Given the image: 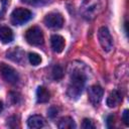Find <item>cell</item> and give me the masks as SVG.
<instances>
[{
    "mask_svg": "<svg viewBox=\"0 0 129 129\" xmlns=\"http://www.w3.org/2000/svg\"><path fill=\"white\" fill-rule=\"evenodd\" d=\"M25 38L29 44L35 46L41 45L44 41L43 33L38 26H32L31 28H29L25 33Z\"/></svg>",
    "mask_w": 129,
    "mask_h": 129,
    "instance_id": "5b68a950",
    "label": "cell"
},
{
    "mask_svg": "<svg viewBox=\"0 0 129 129\" xmlns=\"http://www.w3.org/2000/svg\"><path fill=\"white\" fill-rule=\"evenodd\" d=\"M0 73H1L2 78L11 85H15L19 81V75L16 72V70H14L12 67L6 63L0 64Z\"/></svg>",
    "mask_w": 129,
    "mask_h": 129,
    "instance_id": "8992f818",
    "label": "cell"
},
{
    "mask_svg": "<svg viewBox=\"0 0 129 129\" xmlns=\"http://www.w3.org/2000/svg\"><path fill=\"white\" fill-rule=\"evenodd\" d=\"M32 17V13L30 10L26 8H16L11 13V23L13 25H22L30 20Z\"/></svg>",
    "mask_w": 129,
    "mask_h": 129,
    "instance_id": "3957f363",
    "label": "cell"
},
{
    "mask_svg": "<svg viewBox=\"0 0 129 129\" xmlns=\"http://www.w3.org/2000/svg\"><path fill=\"white\" fill-rule=\"evenodd\" d=\"M98 39L104 51L109 52L113 48V38L109 29L106 26H102L99 28L98 31Z\"/></svg>",
    "mask_w": 129,
    "mask_h": 129,
    "instance_id": "277c9868",
    "label": "cell"
},
{
    "mask_svg": "<svg viewBox=\"0 0 129 129\" xmlns=\"http://www.w3.org/2000/svg\"><path fill=\"white\" fill-rule=\"evenodd\" d=\"M44 24L52 29H58L63 25V17L58 12H50L44 17Z\"/></svg>",
    "mask_w": 129,
    "mask_h": 129,
    "instance_id": "52a82bcc",
    "label": "cell"
},
{
    "mask_svg": "<svg viewBox=\"0 0 129 129\" xmlns=\"http://www.w3.org/2000/svg\"><path fill=\"white\" fill-rule=\"evenodd\" d=\"M27 126L31 129H38L44 126V119L39 115L30 116L27 120Z\"/></svg>",
    "mask_w": 129,
    "mask_h": 129,
    "instance_id": "8fae6325",
    "label": "cell"
},
{
    "mask_svg": "<svg viewBox=\"0 0 129 129\" xmlns=\"http://www.w3.org/2000/svg\"><path fill=\"white\" fill-rule=\"evenodd\" d=\"M9 1H10V0H1V2H2L4 5H7V4H9Z\"/></svg>",
    "mask_w": 129,
    "mask_h": 129,
    "instance_id": "7402d4cb",
    "label": "cell"
},
{
    "mask_svg": "<svg viewBox=\"0 0 129 129\" xmlns=\"http://www.w3.org/2000/svg\"><path fill=\"white\" fill-rule=\"evenodd\" d=\"M0 40L3 43H9L13 40V32L7 26L0 27Z\"/></svg>",
    "mask_w": 129,
    "mask_h": 129,
    "instance_id": "4fadbf2b",
    "label": "cell"
},
{
    "mask_svg": "<svg viewBox=\"0 0 129 129\" xmlns=\"http://www.w3.org/2000/svg\"><path fill=\"white\" fill-rule=\"evenodd\" d=\"M63 77V70L60 66H55L52 69V78L55 81H58L60 79H62Z\"/></svg>",
    "mask_w": 129,
    "mask_h": 129,
    "instance_id": "2e32d148",
    "label": "cell"
},
{
    "mask_svg": "<svg viewBox=\"0 0 129 129\" xmlns=\"http://www.w3.org/2000/svg\"><path fill=\"white\" fill-rule=\"evenodd\" d=\"M113 124H114V117L113 116H109L108 119H107V126L110 128V127L113 126Z\"/></svg>",
    "mask_w": 129,
    "mask_h": 129,
    "instance_id": "ffe728a7",
    "label": "cell"
},
{
    "mask_svg": "<svg viewBox=\"0 0 129 129\" xmlns=\"http://www.w3.org/2000/svg\"><path fill=\"white\" fill-rule=\"evenodd\" d=\"M50 43H51V48L54 52H61L64 48V45H66V41H64V38L58 34H54L51 36L50 38Z\"/></svg>",
    "mask_w": 129,
    "mask_h": 129,
    "instance_id": "9c48e42d",
    "label": "cell"
},
{
    "mask_svg": "<svg viewBox=\"0 0 129 129\" xmlns=\"http://www.w3.org/2000/svg\"><path fill=\"white\" fill-rule=\"evenodd\" d=\"M121 102H122V94H121L118 90L112 91V92L109 94V96H108V98H107V101H106L108 107H110V108H115V107H117Z\"/></svg>",
    "mask_w": 129,
    "mask_h": 129,
    "instance_id": "30bf717a",
    "label": "cell"
},
{
    "mask_svg": "<svg viewBox=\"0 0 129 129\" xmlns=\"http://www.w3.org/2000/svg\"><path fill=\"white\" fill-rule=\"evenodd\" d=\"M47 114H48V116L50 118H53V117H55L57 115V109L55 107H50L48 109V113Z\"/></svg>",
    "mask_w": 129,
    "mask_h": 129,
    "instance_id": "d6986e66",
    "label": "cell"
},
{
    "mask_svg": "<svg viewBox=\"0 0 129 129\" xmlns=\"http://www.w3.org/2000/svg\"><path fill=\"white\" fill-rule=\"evenodd\" d=\"M85 83H86L85 74L81 72H74L71 76V82L68 88V96L73 100H77L83 92Z\"/></svg>",
    "mask_w": 129,
    "mask_h": 129,
    "instance_id": "6da1fadb",
    "label": "cell"
},
{
    "mask_svg": "<svg viewBox=\"0 0 129 129\" xmlns=\"http://www.w3.org/2000/svg\"><path fill=\"white\" fill-rule=\"evenodd\" d=\"M50 98V93L45 87L39 86L36 90V100L38 103H46Z\"/></svg>",
    "mask_w": 129,
    "mask_h": 129,
    "instance_id": "7c38bea8",
    "label": "cell"
},
{
    "mask_svg": "<svg viewBox=\"0 0 129 129\" xmlns=\"http://www.w3.org/2000/svg\"><path fill=\"white\" fill-rule=\"evenodd\" d=\"M122 120H123V122H124V124H125L126 126H128V125H129V111H128L127 109H126V110H124V112H123Z\"/></svg>",
    "mask_w": 129,
    "mask_h": 129,
    "instance_id": "ac0fdd59",
    "label": "cell"
},
{
    "mask_svg": "<svg viewBox=\"0 0 129 129\" xmlns=\"http://www.w3.org/2000/svg\"><path fill=\"white\" fill-rule=\"evenodd\" d=\"M3 110V104H2V102L0 101V112Z\"/></svg>",
    "mask_w": 129,
    "mask_h": 129,
    "instance_id": "603a6c76",
    "label": "cell"
},
{
    "mask_svg": "<svg viewBox=\"0 0 129 129\" xmlns=\"http://www.w3.org/2000/svg\"><path fill=\"white\" fill-rule=\"evenodd\" d=\"M82 127H83L84 129H94V128H95V125H94V123H93V121H92L91 119L86 118V119L83 120Z\"/></svg>",
    "mask_w": 129,
    "mask_h": 129,
    "instance_id": "e0dca14e",
    "label": "cell"
},
{
    "mask_svg": "<svg viewBox=\"0 0 129 129\" xmlns=\"http://www.w3.org/2000/svg\"><path fill=\"white\" fill-rule=\"evenodd\" d=\"M58 128L60 129H74L76 128V123L71 117H62L58 122Z\"/></svg>",
    "mask_w": 129,
    "mask_h": 129,
    "instance_id": "5bb4252c",
    "label": "cell"
},
{
    "mask_svg": "<svg viewBox=\"0 0 129 129\" xmlns=\"http://www.w3.org/2000/svg\"><path fill=\"white\" fill-rule=\"evenodd\" d=\"M103 95H104V90L102 89V87H100L98 85L91 86L88 90L89 101L94 106H97L100 104V102L103 98Z\"/></svg>",
    "mask_w": 129,
    "mask_h": 129,
    "instance_id": "ba28073f",
    "label": "cell"
},
{
    "mask_svg": "<svg viewBox=\"0 0 129 129\" xmlns=\"http://www.w3.org/2000/svg\"><path fill=\"white\" fill-rule=\"evenodd\" d=\"M101 10L100 0H84L81 6V11L87 19H93Z\"/></svg>",
    "mask_w": 129,
    "mask_h": 129,
    "instance_id": "7a4b0ae2",
    "label": "cell"
},
{
    "mask_svg": "<svg viewBox=\"0 0 129 129\" xmlns=\"http://www.w3.org/2000/svg\"><path fill=\"white\" fill-rule=\"evenodd\" d=\"M23 3H26V4H29V5H34L36 3L39 2V0H21Z\"/></svg>",
    "mask_w": 129,
    "mask_h": 129,
    "instance_id": "44dd1931",
    "label": "cell"
},
{
    "mask_svg": "<svg viewBox=\"0 0 129 129\" xmlns=\"http://www.w3.org/2000/svg\"><path fill=\"white\" fill-rule=\"evenodd\" d=\"M28 59L32 66H38L41 62V56L36 52H30L28 54Z\"/></svg>",
    "mask_w": 129,
    "mask_h": 129,
    "instance_id": "9a60e30c",
    "label": "cell"
}]
</instances>
